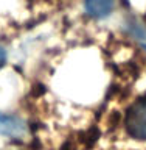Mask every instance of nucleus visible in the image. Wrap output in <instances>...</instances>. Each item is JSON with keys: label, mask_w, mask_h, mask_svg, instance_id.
<instances>
[{"label": "nucleus", "mask_w": 146, "mask_h": 150, "mask_svg": "<svg viewBox=\"0 0 146 150\" xmlns=\"http://www.w3.org/2000/svg\"><path fill=\"white\" fill-rule=\"evenodd\" d=\"M124 128L131 138L146 141V98L134 102L126 111Z\"/></svg>", "instance_id": "obj_1"}, {"label": "nucleus", "mask_w": 146, "mask_h": 150, "mask_svg": "<svg viewBox=\"0 0 146 150\" xmlns=\"http://www.w3.org/2000/svg\"><path fill=\"white\" fill-rule=\"evenodd\" d=\"M25 131V125L20 119L13 116L0 114V134L8 136H19Z\"/></svg>", "instance_id": "obj_2"}, {"label": "nucleus", "mask_w": 146, "mask_h": 150, "mask_svg": "<svg viewBox=\"0 0 146 150\" xmlns=\"http://www.w3.org/2000/svg\"><path fill=\"white\" fill-rule=\"evenodd\" d=\"M114 0H86V9L93 17H106L112 11Z\"/></svg>", "instance_id": "obj_3"}, {"label": "nucleus", "mask_w": 146, "mask_h": 150, "mask_svg": "<svg viewBox=\"0 0 146 150\" xmlns=\"http://www.w3.org/2000/svg\"><path fill=\"white\" fill-rule=\"evenodd\" d=\"M3 61H5V52H3L2 49H0V64H2Z\"/></svg>", "instance_id": "obj_4"}]
</instances>
